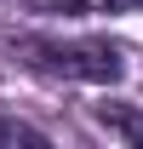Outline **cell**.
<instances>
[{"label": "cell", "mask_w": 143, "mask_h": 149, "mask_svg": "<svg viewBox=\"0 0 143 149\" xmlns=\"http://www.w3.org/2000/svg\"><path fill=\"white\" fill-rule=\"evenodd\" d=\"M23 63L57 80H86V86H115L126 74V52L109 40H29Z\"/></svg>", "instance_id": "cell-1"}, {"label": "cell", "mask_w": 143, "mask_h": 149, "mask_svg": "<svg viewBox=\"0 0 143 149\" xmlns=\"http://www.w3.org/2000/svg\"><path fill=\"white\" fill-rule=\"evenodd\" d=\"M0 143H29V149H46V132L23 126V120H6L0 115Z\"/></svg>", "instance_id": "cell-4"}, {"label": "cell", "mask_w": 143, "mask_h": 149, "mask_svg": "<svg viewBox=\"0 0 143 149\" xmlns=\"http://www.w3.org/2000/svg\"><path fill=\"white\" fill-rule=\"evenodd\" d=\"M92 120H97L109 138H120V143H143V109L137 103H97Z\"/></svg>", "instance_id": "cell-2"}, {"label": "cell", "mask_w": 143, "mask_h": 149, "mask_svg": "<svg viewBox=\"0 0 143 149\" xmlns=\"http://www.w3.org/2000/svg\"><path fill=\"white\" fill-rule=\"evenodd\" d=\"M35 12H63V17H92V12H103V17H115V12H143V0H29Z\"/></svg>", "instance_id": "cell-3"}]
</instances>
